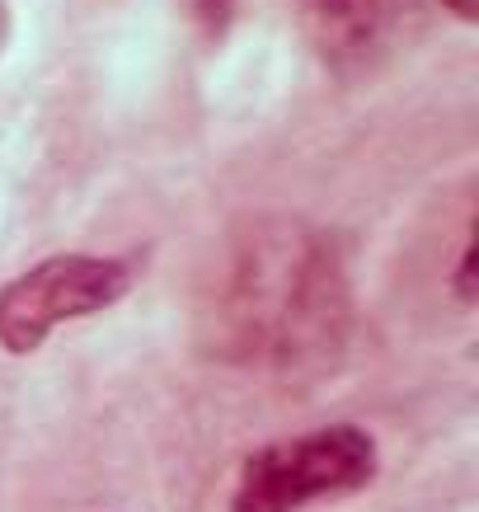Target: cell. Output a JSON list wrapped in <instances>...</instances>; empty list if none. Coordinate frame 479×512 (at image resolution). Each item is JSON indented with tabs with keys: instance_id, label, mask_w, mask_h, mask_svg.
<instances>
[{
	"instance_id": "cell-1",
	"label": "cell",
	"mask_w": 479,
	"mask_h": 512,
	"mask_svg": "<svg viewBox=\"0 0 479 512\" xmlns=\"http://www.w3.org/2000/svg\"><path fill=\"white\" fill-rule=\"evenodd\" d=\"M353 296L334 235L301 217L235 231L202 296L207 353L254 372L325 362L348 334Z\"/></svg>"
},
{
	"instance_id": "cell-2",
	"label": "cell",
	"mask_w": 479,
	"mask_h": 512,
	"mask_svg": "<svg viewBox=\"0 0 479 512\" xmlns=\"http://www.w3.org/2000/svg\"><path fill=\"white\" fill-rule=\"evenodd\" d=\"M381 470V447L357 423H325L254 447L235 470L226 512H310L362 494Z\"/></svg>"
},
{
	"instance_id": "cell-3",
	"label": "cell",
	"mask_w": 479,
	"mask_h": 512,
	"mask_svg": "<svg viewBox=\"0 0 479 512\" xmlns=\"http://www.w3.org/2000/svg\"><path fill=\"white\" fill-rule=\"evenodd\" d=\"M137 282L123 254H47L0 282V353L29 357L57 329L113 311Z\"/></svg>"
},
{
	"instance_id": "cell-4",
	"label": "cell",
	"mask_w": 479,
	"mask_h": 512,
	"mask_svg": "<svg viewBox=\"0 0 479 512\" xmlns=\"http://www.w3.org/2000/svg\"><path fill=\"white\" fill-rule=\"evenodd\" d=\"M404 0H296L310 47L339 71L367 66L386 47Z\"/></svg>"
},
{
	"instance_id": "cell-5",
	"label": "cell",
	"mask_w": 479,
	"mask_h": 512,
	"mask_svg": "<svg viewBox=\"0 0 479 512\" xmlns=\"http://www.w3.org/2000/svg\"><path fill=\"white\" fill-rule=\"evenodd\" d=\"M451 292L461 306H475V292H479V273H475V240L465 235L461 245V264H456V278H451Z\"/></svg>"
},
{
	"instance_id": "cell-6",
	"label": "cell",
	"mask_w": 479,
	"mask_h": 512,
	"mask_svg": "<svg viewBox=\"0 0 479 512\" xmlns=\"http://www.w3.org/2000/svg\"><path fill=\"white\" fill-rule=\"evenodd\" d=\"M447 10H456L461 19H475V0H442Z\"/></svg>"
}]
</instances>
